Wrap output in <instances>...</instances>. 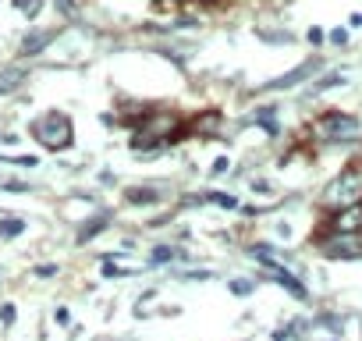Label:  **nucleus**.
Masks as SVG:
<instances>
[{
    "mask_svg": "<svg viewBox=\"0 0 362 341\" xmlns=\"http://www.w3.org/2000/svg\"><path fill=\"white\" fill-rule=\"evenodd\" d=\"M33 135L40 139V146L47 149H68L71 139H75V128L68 121V114H47L33 125Z\"/></svg>",
    "mask_w": 362,
    "mask_h": 341,
    "instance_id": "1",
    "label": "nucleus"
},
{
    "mask_svg": "<svg viewBox=\"0 0 362 341\" xmlns=\"http://www.w3.org/2000/svg\"><path fill=\"white\" fill-rule=\"evenodd\" d=\"M362 196V175L358 170H344V175H337L327 189H323V203L330 210H344V207H355Z\"/></svg>",
    "mask_w": 362,
    "mask_h": 341,
    "instance_id": "2",
    "label": "nucleus"
},
{
    "mask_svg": "<svg viewBox=\"0 0 362 341\" xmlns=\"http://www.w3.org/2000/svg\"><path fill=\"white\" fill-rule=\"evenodd\" d=\"M320 135H327V139H358L362 135V125H358V117H351V114H323L320 117Z\"/></svg>",
    "mask_w": 362,
    "mask_h": 341,
    "instance_id": "3",
    "label": "nucleus"
},
{
    "mask_svg": "<svg viewBox=\"0 0 362 341\" xmlns=\"http://www.w3.org/2000/svg\"><path fill=\"white\" fill-rule=\"evenodd\" d=\"M323 253L330 260H358L362 256V231L358 235H330L323 242Z\"/></svg>",
    "mask_w": 362,
    "mask_h": 341,
    "instance_id": "4",
    "label": "nucleus"
},
{
    "mask_svg": "<svg viewBox=\"0 0 362 341\" xmlns=\"http://www.w3.org/2000/svg\"><path fill=\"white\" fill-rule=\"evenodd\" d=\"M320 71V61H305V64H298V68H291L288 75H281V79H274V82H267L263 89H291V86H298V82H305L309 75H316Z\"/></svg>",
    "mask_w": 362,
    "mask_h": 341,
    "instance_id": "5",
    "label": "nucleus"
},
{
    "mask_svg": "<svg viewBox=\"0 0 362 341\" xmlns=\"http://www.w3.org/2000/svg\"><path fill=\"white\" fill-rule=\"evenodd\" d=\"M334 231H337V235H358V231H362V203L337 210V217H334Z\"/></svg>",
    "mask_w": 362,
    "mask_h": 341,
    "instance_id": "6",
    "label": "nucleus"
},
{
    "mask_svg": "<svg viewBox=\"0 0 362 341\" xmlns=\"http://www.w3.org/2000/svg\"><path fill=\"white\" fill-rule=\"evenodd\" d=\"M170 128H174V117H167V114H156V117H149V121H146V132L135 139V149H139L142 142H160L163 135H170Z\"/></svg>",
    "mask_w": 362,
    "mask_h": 341,
    "instance_id": "7",
    "label": "nucleus"
},
{
    "mask_svg": "<svg viewBox=\"0 0 362 341\" xmlns=\"http://www.w3.org/2000/svg\"><path fill=\"white\" fill-rule=\"evenodd\" d=\"M267 274H270V281H277V284H284L295 299H309V291H305V284L298 281V277H291L284 267H267Z\"/></svg>",
    "mask_w": 362,
    "mask_h": 341,
    "instance_id": "8",
    "label": "nucleus"
},
{
    "mask_svg": "<svg viewBox=\"0 0 362 341\" xmlns=\"http://www.w3.org/2000/svg\"><path fill=\"white\" fill-rule=\"evenodd\" d=\"M107 224H110V217H107V214H100V217H93V221H86V224L78 228V245H86V242H93V238H96V235H100V231H103Z\"/></svg>",
    "mask_w": 362,
    "mask_h": 341,
    "instance_id": "9",
    "label": "nucleus"
},
{
    "mask_svg": "<svg viewBox=\"0 0 362 341\" xmlns=\"http://www.w3.org/2000/svg\"><path fill=\"white\" fill-rule=\"evenodd\" d=\"M50 43H54V33H33V36H25L22 54H40V50L50 47Z\"/></svg>",
    "mask_w": 362,
    "mask_h": 341,
    "instance_id": "10",
    "label": "nucleus"
},
{
    "mask_svg": "<svg viewBox=\"0 0 362 341\" xmlns=\"http://www.w3.org/2000/svg\"><path fill=\"white\" fill-rule=\"evenodd\" d=\"M22 82H25V71H22V68H11V71L0 75V93H11V89H18Z\"/></svg>",
    "mask_w": 362,
    "mask_h": 341,
    "instance_id": "11",
    "label": "nucleus"
},
{
    "mask_svg": "<svg viewBox=\"0 0 362 341\" xmlns=\"http://www.w3.org/2000/svg\"><path fill=\"white\" fill-rule=\"evenodd\" d=\"M25 231V221H18V217H4L0 221V238H18Z\"/></svg>",
    "mask_w": 362,
    "mask_h": 341,
    "instance_id": "12",
    "label": "nucleus"
},
{
    "mask_svg": "<svg viewBox=\"0 0 362 341\" xmlns=\"http://www.w3.org/2000/svg\"><path fill=\"white\" fill-rule=\"evenodd\" d=\"M206 200H210V203H217V207H224V210H235V207H238V200H235V196H228V192H206Z\"/></svg>",
    "mask_w": 362,
    "mask_h": 341,
    "instance_id": "13",
    "label": "nucleus"
},
{
    "mask_svg": "<svg viewBox=\"0 0 362 341\" xmlns=\"http://www.w3.org/2000/svg\"><path fill=\"white\" fill-rule=\"evenodd\" d=\"M228 288H231V291H235L238 299H245V295H252V291H256V284H252V281H245V277H235V281H231Z\"/></svg>",
    "mask_w": 362,
    "mask_h": 341,
    "instance_id": "14",
    "label": "nucleus"
},
{
    "mask_svg": "<svg viewBox=\"0 0 362 341\" xmlns=\"http://www.w3.org/2000/svg\"><path fill=\"white\" fill-rule=\"evenodd\" d=\"M156 192L153 189H128V203H153Z\"/></svg>",
    "mask_w": 362,
    "mask_h": 341,
    "instance_id": "15",
    "label": "nucleus"
},
{
    "mask_svg": "<svg viewBox=\"0 0 362 341\" xmlns=\"http://www.w3.org/2000/svg\"><path fill=\"white\" fill-rule=\"evenodd\" d=\"M256 121H259V125H263V128H267L270 135H277V121H274V110H259V114H256Z\"/></svg>",
    "mask_w": 362,
    "mask_h": 341,
    "instance_id": "16",
    "label": "nucleus"
},
{
    "mask_svg": "<svg viewBox=\"0 0 362 341\" xmlns=\"http://www.w3.org/2000/svg\"><path fill=\"white\" fill-rule=\"evenodd\" d=\"M57 11L64 18H78V4H75V0H57Z\"/></svg>",
    "mask_w": 362,
    "mask_h": 341,
    "instance_id": "17",
    "label": "nucleus"
},
{
    "mask_svg": "<svg viewBox=\"0 0 362 341\" xmlns=\"http://www.w3.org/2000/svg\"><path fill=\"white\" fill-rule=\"evenodd\" d=\"M0 323H4V327L15 323V306H11V302H8V306H0Z\"/></svg>",
    "mask_w": 362,
    "mask_h": 341,
    "instance_id": "18",
    "label": "nucleus"
},
{
    "mask_svg": "<svg viewBox=\"0 0 362 341\" xmlns=\"http://www.w3.org/2000/svg\"><path fill=\"white\" fill-rule=\"evenodd\" d=\"M259 40H263V43H291L288 33H284V36H281V33H259Z\"/></svg>",
    "mask_w": 362,
    "mask_h": 341,
    "instance_id": "19",
    "label": "nucleus"
},
{
    "mask_svg": "<svg viewBox=\"0 0 362 341\" xmlns=\"http://www.w3.org/2000/svg\"><path fill=\"white\" fill-rule=\"evenodd\" d=\"M22 15L36 18V15H40V0H25V4H22Z\"/></svg>",
    "mask_w": 362,
    "mask_h": 341,
    "instance_id": "20",
    "label": "nucleus"
},
{
    "mask_svg": "<svg viewBox=\"0 0 362 341\" xmlns=\"http://www.w3.org/2000/svg\"><path fill=\"white\" fill-rule=\"evenodd\" d=\"M330 43L344 47V43H348V33H344V29H334V33H330Z\"/></svg>",
    "mask_w": 362,
    "mask_h": 341,
    "instance_id": "21",
    "label": "nucleus"
},
{
    "mask_svg": "<svg viewBox=\"0 0 362 341\" xmlns=\"http://www.w3.org/2000/svg\"><path fill=\"white\" fill-rule=\"evenodd\" d=\"M170 256H174V249H167V245H160V249L153 253V260H156V263H160V260H170Z\"/></svg>",
    "mask_w": 362,
    "mask_h": 341,
    "instance_id": "22",
    "label": "nucleus"
},
{
    "mask_svg": "<svg viewBox=\"0 0 362 341\" xmlns=\"http://www.w3.org/2000/svg\"><path fill=\"white\" fill-rule=\"evenodd\" d=\"M309 43H323V29L313 25V29H309Z\"/></svg>",
    "mask_w": 362,
    "mask_h": 341,
    "instance_id": "23",
    "label": "nucleus"
},
{
    "mask_svg": "<svg viewBox=\"0 0 362 341\" xmlns=\"http://www.w3.org/2000/svg\"><path fill=\"white\" fill-rule=\"evenodd\" d=\"M36 274H40V277H54V274H57V267H50V263H47V267H36Z\"/></svg>",
    "mask_w": 362,
    "mask_h": 341,
    "instance_id": "24",
    "label": "nucleus"
},
{
    "mask_svg": "<svg viewBox=\"0 0 362 341\" xmlns=\"http://www.w3.org/2000/svg\"><path fill=\"white\" fill-rule=\"evenodd\" d=\"M54 320H57V323H61V327H64V323H68V309H64V306H61V309H57V313H54Z\"/></svg>",
    "mask_w": 362,
    "mask_h": 341,
    "instance_id": "25",
    "label": "nucleus"
},
{
    "mask_svg": "<svg viewBox=\"0 0 362 341\" xmlns=\"http://www.w3.org/2000/svg\"><path fill=\"white\" fill-rule=\"evenodd\" d=\"M221 170H228V156H221V160L214 163V175H221Z\"/></svg>",
    "mask_w": 362,
    "mask_h": 341,
    "instance_id": "26",
    "label": "nucleus"
},
{
    "mask_svg": "<svg viewBox=\"0 0 362 341\" xmlns=\"http://www.w3.org/2000/svg\"><path fill=\"white\" fill-rule=\"evenodd\" d=\"M351 22H355V25H362V15H355V18H351Z\"/></svg>",
    "mask_w": 362,
    "mask_h": 341,
    "instance_id": "27",
    "label": "nucleus"
},
{
    "mask_svg": "<svg viewBox=\"0 0 362 341\" xmlns=\"http://www.w3.org/2000/svg\"><path fill=\"white\" fill-rule=\"evenodd\" d=\"M15 4H18V8H22V4H25V0H15Z\"/></svg>",
    "mask_w": 362,
    "mask_h": 341,
    "instance_id": "28",
    "label": "nucleus"
}]
</instances>
